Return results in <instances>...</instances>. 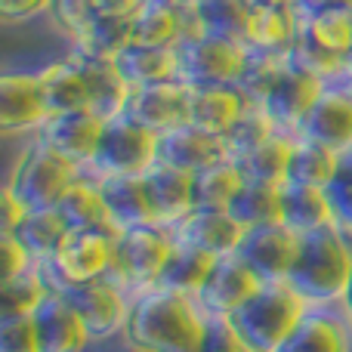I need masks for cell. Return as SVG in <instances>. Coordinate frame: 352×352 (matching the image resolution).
<instances>
[{"instance_id":"37","label":"cell","mask_w":352,"mask_h":352,"mask_svg":"<svg viewBox=\"0 0 352 352\" xmlns=\"http://www.w3.org/2000/svg\"><path fill=\"white\" fill-rule=\"evenodd\" d=\"M68 229H72V226L62 217L59 207H47V210H31L28 219L19 226L16 235L25 241V248L31 250V256H34L37 263H47V260H53V254L59 250Z\"/></svg>"},{"instance_id":"19","label":"cell","mask_w":352,"mask_h":352,"mask_svg":"<svg viewBox=\"0 0 352 352\" xmlns=\"http://www.w3.org/2000/svg\"><path fill=\"white\" fill-rule=\"evenodd\" d=\"M226 158H232L229 142L223 136L204 133V130L192 127V124L158 136V161L161 164L179 167L186 173H201Z\"/></svg>"},{"instance_id":"27","label":"cell","mask_w":352,"mask_h":352,"mask_svg":"<svg viewBox=\"0 0 352 352\" xmlns=\"http://www.w3.org/2000/svg\"><path fill=\"white\" fill-rule=\"evenodd\" d=\"M278 223L294 229L297 235H306L312 229H322L334 219V207L328 201V192L316 186L300 182H281L278 186Z\"/></svg>"},{"instance_id":"26","label":"cell","mask_w":352,"mask_h":352,"mask_svg":"<svg viewBox=\"0 0 352 352\" xmlns=\"http://www.w3.org/2000/svg\"><path fill=\"white\" fill-rule=\"evenodd\" d=\"M186 34V6L179 0H142L130 16V41L140 47H176Z\"/></svg>"},{"instance_id":"40","label":"cell","mask_w":352,"mask_h":352,"mask_svg":"<svg viewBox=\"0 0 352 352\" xmlns=\"http://www.w3.org/2000/svg\"><path fill=\"white\" fill-rule=\"evenodd\" d=\"M47 294H50V285L37 266L31 272L19 275V278H3V287H0V318L34 316Z\"/></svg>"},{"instance_id":"30","label":"cell","mask_w":352,"mask_h":352,"mask_svg":"<svg viewBox=\"0 0 352 352\" xmlns=\"http://www.w3.org/2000/svg\"><path fill=\"white\" fill-rule=\"evenodd\" d=\"M72 53V50H68ZM80 59V56H78ZM87 68V90H90V111L99 121H115V118L127 115L133 87L121 74V68L115 62H87L80 59Z\"/></svg>"},{"instance_id":"34","label":"cell","mask_w":352,"mask_h":352,"mask_svg":"<svg viewBox=\"0 0 352 352\" xmlns=\"http://www.w3.org/2000/svg\"><path fill=\"white\" fill-rule=\"evenodd\" d=\"M294 142H297V133H272L266 142L254 148V152L241 155L238 164L244 167V176L256 182H269V186H281L287 179V164H291V152Z\"/></svg>"},{"instance_id":"7","label":"cell","mask_w":352,"mask_h":352,"mask_svg":"<svg viewBox=\"0 0 352 352\" xmlns=\"http://www.w3.org/2000/svg\"><path fill=\"white\" fill-rule=\"evenodd\" d=\"M80 173L84 170L78 164L53 152L43 140L31 136L6 176V188L28 210H47V207H59V201L65 198V192L74 186Z\"/></svg>"},{"instance_id":"20","label":"cell","mask_w":352,"mask_h":352,"mask_svg":"<svg viewBox=\"0 0 352 352\" xmlns=\"http://www.w3.org/2000/svg\"><path fill=\"white\" fill-rule=\"evenodd\" d=\"M278 352H352V324L337 306H309Z\"/></svg>"},{"instance_id":"41","label":"cell","mask_w":352,"mask_h":352,"mask_svg":"<svg viewBox=\"0 0 352 352\" xmlns=\"http://www.w3.org/2000/svg\"><path fill=\"white\" fill-rule=\"evenodd\" d=\"M272 133H278L275 121L260 109V105L250 102V105H248V111H244V118L235 124V130H232V133L226 136V142H229L232 158H241V155L254 152V148L260 146V142H266Z\"/></svg>"},{"instance_id":"22","label":"cell","mask_w":352,"mask_h":352,"mask_svg":"<svg viewBox=\"0 0 352 352\" xmlns=\"http://www.w3.org/2000/svg\"><path fill=\"white\" fill-rule=\"evenodd\" d=\"M142 179H146L155 226L173 229L186 213L195 210V173H186V170H179V167L161 164L158 161Z\"/></svg>"},{"instance_id":"18","label":"cell","mask_w":352,"mask_h":352,"mask_svg":"<svg viewBox=\"0 0 352 352\" xmlns=\"http://www.w3.org/2000/svg\"><path fill=\"white\" fill-rule=\"evenodd\" d=\"M105 121H99L93 111H59L53 115L43 130L37 133V140H43L53 152H59L62 158H68L72 164H78L80 170L90 167V161L96 158L99 140H102Z\"/></svg>"},{"instance_id":"17","label":"cell","mask_w":352,"mask_h":352,"mask_svg":"<svg viewBox=\"0 0 352 352\" xmlns=\"http://www.w3.org/2000/svg\"><path fill=\"white\" fill-rule=\"evenodd\" d=\"M297 136L322 146L334 148V152L346 155L352 152V87L349 84H328L318 102L303 118Z\"/></svg>"},{"instance_id":"9","label":"cell","mask_w":352,"mask_h":352,"mask_svg":"<svg viewBox=\"0 0 352 352\" xmlns=\"http://www.w3.org/2000/svg\"><path fill=\"white\" fill-rule=\"evenodd\" d=\"M173 250H176V241L167 226L146 223V226L124 229L115 244L111 278H115L130 297L148 291V287H158Z\"/></svg>"},{"instance_id":"31","label":"cell","mask_w":352,"mask_h":352,"mask_svg":"<svg viewBox=\"0 0 352 352\" xmlns=\"http://www.w3.org/2000/svg\"><path fill=\"white\" fill-rule=\"evenodd\" d=\"M121 74L130 80V87H148L164 84V80H179V56L176 47H140L130 43L115 59Z\"/></svg>"},{"instance_id":"32","label":"cell","mask_w":352,"mask_h":352,"mask_svg":"<svg viewBox=\"0 0 352 352\" xmlns=\"http://www.w3.org/2000/svg\"><path fill=\"white\" fill-rule=\"evenodd\" d=\"M62 217L68 219L72 229H115L109 217V207L102 201V192H99V182L93 179L90 173H80L74 179V186L65 192V198L59 201Z\"/></svg>"},{"instance_id":"35","label":"cell","mask_w":352,"mask_h":352,"mask_svg":"<svg viewBox=\"0 0 352 352\" xmlns=\"http://www.w3.org/2000/svg\"><path fill=\"white\" fill-rule=\"evenodd\" d=\"M244 182H248V176H244V167L238 164V158L219 161V164L195 173V207L229 210V204L241 192Z\"/></svg>"},{"instance_id":"14","label":"cell","mask_w":352,"mask_h":352,"mask_svg":"<svg viewBox=\"0 0 352 352\" xmlns=\"http://www.w3.org/2000/svg\"><path fill=\"white\" fill-rule=\"evenodd\" d=\"M297 248H300L297 232L287 229L285 223H266L244 232L238 254L244 256V263L263 281H287L294 260H297Z\"/></svg>"},{"instance_id":"54","label":"cell","mask_w":352,"mask_h":352,"mask_svg":"<svg viewBox=\"0 0 352 352\" xmlns=\"http://www.w3.org/2000/svg\"><path fill=\"white\" fill-rule=\"evenodd\" d=\"M349 6H352V0H349Z\"/></svg>"},{"instance_id":"50","label":"cell","mask_w":352,"mask_h":352,"mask_svg":"<svg viewBox=\"0 0 352 352\" xmlns=\"http://www.w3.org/2000/svg\"><path fill=\"white\" fill-rule=\"evenodd\" d=\"M250 10H263V6H291L297 0H248Z\"/></svg>"},{"instance_id":"3","label":"cell","mask_w":352,"mask_h":352,"mask_svg":"<svg viewBox=\"0 0 352 352\" xmlns=\"http://www.w3.org/2000/svg\"><path fill=\"white\" fill-rule=\"evenodd\" d=\"M352 278V238L337 223L300 235L287 285L306 306H340Z\"/></svg>"},{"instance_id":"16","label":"cell","mask_w":352,"mask_h":352,"mask_svg":"<svg viewBox=\"0 0 352 352\" xmlns=\"http://www.w3.org/2000/svg\"><path fill=\"white\" fill-rule=\"evenodd\" d=\"M188 102H192V87L182 80H164V84L136 87L127 105V118L142 124L152 133H170L176 127L188 124Z\"/></svg>"},{"instance_id":"1","label":"cell","mask_w":352,"mask_h":352,"mask_svg":"<svg viewBox=\"0 0 352 352\" xmlns=\"http://www.w3.org/2000/svg\"><path fill=\"white\" fill-rule=\"evenodd\" d=\"M210 316L198 297L173 287H148L130 300L124 343L133 352H204Z\"/></svg>"},{"instance_id":"5","label":"cell","mask_w":352,"mask_h":352,"mask_svg":"<svg viewBox=\"0 0 352 352\" xmlns=\"http://www.w3.org/2000/svg\"><path fill=\"white\" fill-rule=\"evenodd\" d=\"M186 6V3H182ZM179 80L198 87H241L254 68V50L238 37L207 34L192 22L186 10V34L176 43Z\"/></svg>"},{"instance_id":"44","label":"cell","mask_w":352,"mask_h":352,"mask_svg":"<svg viewBox=\"0 0 352 352\" xmlns=\"http://www.w3.org/2000/svg\"><path fill=\"white\" fill-rule=\"evenodd\" d=\"M0 352H43L34 316L0 318Z\"/></svg>"},{"instance_id":"38","label":"cell","mask_w":352,"mask_h":352,"mask_svg":"<svg viewBox=\"0 0 352 352\" xmlns=\"http://www.w3.org/2000/svg\"><path fill=\"white\" fill-rule=\"evenodd\" d=\"M217 260L219 256L201 254V250L186 248V244H176L170 263H167L164 275H161V287H173V291L198 297V291L204 287L207 275H210V269H213Z\"/></svg>"},{"instance_id":"28","label":"cell","mask_w":352,"mask_h":352,"mask_svg":"<svg viewBox=\"0 0 352 352\" xmlns=\"http://www.w3.org/2000/svg\"><path fill=\"white\" fill-rule=\"evenodd\" d=\"M93 179L99 182V192H102V201L118 232L155 223L142 176H93Z\"/></svg>"},{"instance_id":"51","label":"cell","mask_w":352,"mask_h":352,"mask_svg":"<svg viewBox=\"0 0 352 352\" xmlns=\"http://www.w3.org/2000/svg\"><path fill=\"white\" fill-rule=\"evenodd\" d=\"M340 309H343V312H346V318H349V324H352V278H349V287H346V297H343Z\"/></svg>"},{"instance_id":"13","label":"cell","mask_w":352,"mask_h":352,"mask_svg":"<svg viewBox=\"0 0 352 352\" xmlns=\"http://www.w3.org/2000/svg\"><path fill=\"white\" fill-rule=\"evenodd\" d=\"M260 287H263V278L244 263V256L229 254L213 263L204 287L198 291V303L210 318H229L232 312L241 309Z\"/></svg>"},{"instance_id":"23","label":"cell","mask_w":352,"mask_h":352,"mask_svg":"<svg viewBox=\"0 0 352 352\" xmlns=\"http://www.w3.org/2000/svg\"><path fill=\"white\" fill-rule=\"evenodd\" d=\"M250 99L241 87H198L188 102V124L213 136H229L244 118Z\"/></svg>"},{"instance_id":"45","label":"cell","mask_w":352,"mask_h":352,"mask_svg":"<svg viewBox=\"0 0 352 352\" xmlns=\"http://www.w3.org/2000/svg\"><path fill=\"white\" fill-rule=\"evenodd\" d=\"M0 250H3V278H19L37 266V260L16 232H0Z\"/></svg>"},{"instance_id":"48","label":"cell","mask_w":352,"mask_h":352,"mask_svg":"<svg viewBox=\"0 0 352 352\" xmlns=\"http://www.w3.org/2000/svg\"><path fill=\"white\" fill-rule=\"evenodd\" d=\"M28 207L3 186V192H0V232H19V226L28 219Z\"/></svg>"},{"instance_id":"10","label":"cell","mask_w":352,"mask_h":352,"mask_svg":"<svg viewBox=\"0 0 352 352\" xmlns=\"http://www.w3.org/2000/svg\"><path fill=\"white\" fill-rule=\"evenodd\" d=\"M158 164V133L146 130L133 118L121 115L105 121L96 158L84 173L90 176H146Z\"/></svg>"},{"instance_id":"11","label":"cell","mask_w":352,"mask_h":352,"mask_svg":"<svg viewBox=\"0 0 352 352\" xmlns=\"http://www.w3.org/2000/svg\"><path fill=\"white\" fill-rule=\"evenodd\" d=\"M62 294L80 316L87 334H90V343H105L115 340V337H124V324H127L130 300L133 297L111 275L90 281V285L62 287Z\"/></svg>"},{"instance_id":"6","label":"cell","mask_w":352,"mask_h":352,"mask_svg":"<svg viewBox=\"0 0 352 352\" xmlns=\"http://www.w3.org/2000/svg\"><path fill=\"white\" fill-rule=\"evenodd\" d=\"M306 309L309 306L287 281H263L260 291L226 322L250 352H278L281 343L303 322Z\"/></svg>"},{"instance_id":"42","label":"cell","mask_w":352,"mask_h":352,"mask_svg":"<svg viewBox=\"0 0 352 352\" xmlns=\"http://www.w3.org/2000/svg\"><path fill=\"white\" fill-rule=\"evenodd\" d=\"M324 192H328V201L334 207L337 226L352 238V152L340 158V167H337L334 179H331V186Z\"/></svg>"},{"instance_id":"15","label":"cell","mask_w":352,"mask_h":352,"mask_svg":"<svg viewBox=\"0 0 352 352\" xmlns=\"http://www.w3.org/2000/svg\"><path fill=\"white\" fill-rule=\"evenodd\" d=\"M170 232H173L176 244H186V248H195V250L210 254V256H229V254H238L248 229H244L229 210L195 207V210L186 213Z\"/></svg>"},{"instance_id":"25","label":"cell","mask_w":352,"mask_h":352,"mask_svg":"<svg viewBox=\"0 0 352 352\" xmlns=\"http://www.w3.org/2000/svg\"><path fill=\"white\" fill-rule=\"evenodd\" d=\"M37 80L43 87L53 115L59 111H90V90H87V68L74 53H65L59 59H50L37 68Z\"/></svg>"},{"instance_id":"47","label":"cell","mask_w":352,"mask_h":352,"mask_svg":"<svg viewBox=\"0 0 352 352\" xmlns=\"http://www.w3.org/2000/svg\"><path fill=\"white\" fill-rule=\"evenodd\" d=\"M204 352H250L241 343V337L232 331L226 318H210V334H207Z\"/></svg>"},{"instance_id":"4","label":"cell","mask_w":352,"mask_h":352,"mask_svg":"<svg viewBox=\"0 0 352 352\" xmlns=\"http://www.w3.org/2000/svg\"><path fill=\"white\" fill-rule=\"evenodd\" d=\"M352 50V6L334 0L322 6L300 3V34L291 53L324 84H349L346 56Z\"/></svg>"},{"instance_id":"8","label":"cell","mask_w":352,"mask_h":352,"mask_svg":"<svg viewBox=\"0 0 352 352\" xmlns=\"http://www.w3.org/2000/svg\"><path fill=\"white\" fill-rule=\"evenodd\" d=\"M121 232L111 229H68L53 260L37 263L50 287H78L111 275L115 244Z\"/></svg>"},{"instance_id":"2","label":"cell","mask_w":352,"mask_h":352,"mask_svg":"<svg viewBox=\"0 0 352 352\" xmlns=\"http://www.w3.org/2000/svg\"><path fill=\"white\" fill-rule=\"evenodd\" d=\"M324 80L312 68H306L294 53L260 56L254 53V68L241 90L254 105H260L275 127L285 133H297L303 118L324 93Z\"/></svg>"},{"instance_id":"39","label":"cell","mask_w":352,"mask_h":352,"mask_svg":"<svg viewBox=\"0 0 352 352\" xmlns=\"http://www.w3.org/2000/svg\"><path fill=\"white\" fill-rule=\"evenodd\" d=\"M229 213L244 226V229L278 223V186L248 179L241 186V192L235 195V201L229 204Z\"/></svg>"},{"instance_id":"43","label":"cell","mask_w":352,"mask_h":352,"mask_svg":"<svg viewBox=\"0 0 352 352\" xmlns=\"http://www.w3.org/2000/svg\"><path fill=\"white\" fill-rule=\"evenodd\" d=\"M47 16H50V22H53V28L68 41V37L78 34L87 22H93L99 12H96V0H53Z\"/></svg>"},{"instance_id":"49","label":"cell","mask_w":352,"mask_h":352,"mask_svg":"<svg viewBox=\"0 0 352 352\" xmlns=\"http://www.w3.org/2000/svg\"><path fill=\"white\" fill-rule=\"evenodd\" d=\"M142 0H96V12L99 16H133L136 6H140Z\"/></svg>"},{"instance_id":"29","label":"cell","mask_w":352,"mask_h":352,"mask_svg":"<svg viewBox=\"0 0 352 352\" xmlns=\"http://www.w3.org/2000/svg\"><path fill=\"white\" fill-rule=\"evenodd\" d=\"M130 43V16H96L74 37H68L72 53L87 62H115Z\"/></svg>"},{"instance_id":"46","label":"cell","mask_w":352,"mask_h":352,"mask_svg":"<svg viewBox=\"0 0 352 352\" xmlns=\"http://www.w3.org/2000/svg\"><path fill=\"white\" fill-rule=\"evenodd\" d=\"M53 0H0V22L3 25H22L31 19L50 12Z\"/></svg>"},{"instance_id":"52","label":"cell","mask_w":352,"mask_h":352,"mask_svg":"<svg viewBox=\"0 0 352 352\" xmlns=\"http://www.w3.org/2000/svg\"><path fill=\"white\" fill-rule=\"evenodd\" d=\"M297 3H303V6H322V3H334V0H297Z\"/></svg>"},{"instance_id":"24","label":"cell","mask_w":352,"mask_h":352,"mask_svg":"<svg viewBox=\"0 0 352 352\" xmlns=\"http://www.w3.org/2000/svg\"><path fill=\"white\" fill-rule=\"evenodd\" d=\"M300 34V3L250 10L244 25V43L260 56L291 53Z\"/></svg>"},{"instance_id":"36","label":"cell","mask_w":352,"mask_h":352,"mask_svg":"<svg viewBox=\"0 0 352 352\" xmlns=\"http://www.w3.org/2000/svg\"><path fill=\"white\" fill-rule=\"evenodd\" d=\"M192 22L207 34H223L244 41V25L250 16L248 0H192L186 3Z\"/></svg>"},{"instance_id":"21","label":"cell","mask_w":352,"mask_h":352,"mask_svg":"<svg viewBox=\"0 0 352 352\" xmlns=\"http://www.w3.org/2000/svg\"><path fill=\"white\" fill-rule=\"evenodd\" d=\"M34 324L43 352H84L90 346L84 322L59 287H50V294L34 312Z\"/></svg>"},{"instance_id":"33","label":"cell","mask_w":352,"mask_h":352,"mask_svg":"<svg viewBox=\"0 0 352 352\" xmlns=\"http://www.w3.org/2000/svg\"><path fill=\"white\" fill-rule=\"evenodd\" d=\"M340 152L297 136L291 152V164H287V179L285 182H300V186H316V188H328L334 179L337 167H340Z\"/></svg>"},{"instance_id":"12","label":"cell","mask_w":352,"mask_h":352,"mask_svg":"<svg viewBox=\"0 0 352 352\" xmlns=\"http://www.w3.org/2000/svg\"><path fill=\"white\" fill-rule=\"evenodd\" d=\"M53 118L37 72H3L0 74V133L12 136H37L43 124Z\"/></svg>"},{"instance_id":"53","label":"cell","mask_w":352,"mask_h":352,"mask_svg":"<svg viewBox=\"0 0 352 352\" xmlns=\"http://www.w3.org/2000/svg\"><path fill=\"white\" fill-rule=\"evenodd\" d=\"M346 78H349V84H352V50H349V56H346Z\"/></svg>"}]
</instances>
